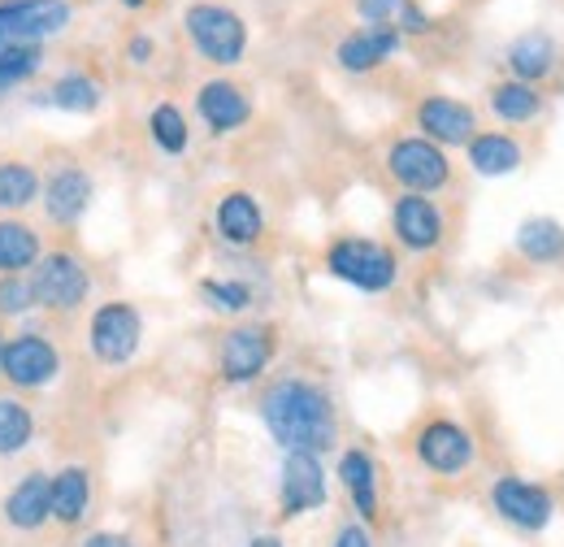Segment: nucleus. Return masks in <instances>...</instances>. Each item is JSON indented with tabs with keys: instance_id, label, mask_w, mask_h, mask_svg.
Segmentation results:
<instances>
[{
	"instance_id": "obj_41",
	"label": "nucleus",
	"mask_w": 564,
	"mask_h": 547,
	"mask_svg": "<svg viewBox=\"0 0 564 547\" xmlns=\"http://www.w3.org/2000/svg\"><path fill=\"white\" fill-rule=\"evenodd\" d=\"M4 340H9V335H4V326H0V356H4Z\"/></svg>"
},
{
	"instance_id": "obj_33",
	"label": "nucleus",
	"mask_w": 564,
	"mask_h": 547,
	"mask_svg": "<svg viewBox=\"0 0 564 547\" xmlns=\"http://www.w3.org/2000/svg\"><path fill=\"white\" fill-rule=\"evenodd\" d=\"M35 313V291L26 274H0V318H26Z\"/></svg>"
},
{
	"instance_id": "obj_3",
	"label": "nucleus",
	"mask_w": 564,
	"mask_h": 547,
	"mask_svg": "<svg viewBox=\"0 0 564 547\" xmlns=\"http://www.w3.org/2000/svg\"><path fill=\"white\" fill-rule=\"evenodd\" d=\"M326 274L356 287V291H365V296H382L400 278V257L378 239L344 235V239H335L326 248Z\"/></svg>"
},
{
	"instance_id": "obj_8",
	"label": "nucleus",
	"mask_w": 564,
	"mask_h": 547,
	"mask_svg": "<svg viewBox=\"0 0 564 547\" xmlns=\"http://www.w3.org/2000/svg\"><path fill=\"white\" fill-rule=\"evenodd\" d=\"M387 174L404 192L430 196V192H443L452 183V161H447V152L438 143H430L422 136H404L387 148Z\"/></svg>"
},
{
	"instance_id": "obj_28",
	"label": "nucleus",
	"mask_w": 564,
	"mask_h": 547,
	"mask_svg": "<svg viewBox=\"0 0 564 547\" xmlns=\"http://www.w3.org/2000/svg\"><path fill=\"white\" fill-rule=\"evenodd\" d=\"M539 109H543V96H539L534 83L503 78V83H495L491 87V114L499 118V122H508V127H525V122H534Z\"/></svg>"
},
{
	"instance_id": "obj_25",
	"label": "nucleus",
	"mask_w": 564,
	"mask_h": 547,
	"mask_svg": "<svg viewBox=\"0 0 564 547\" xmlns=\"http://www.w3.org/2000/svg\"><path fill=\"white\" fill-rule=\"evenodd\" d=\"M339 479H344V491L352 495L360 522H373L378 517V465H373V457L365 448H348L339 457Z\"/></svg>"
},
{
	"instance_id": "obj_21",
	"label": "nucleus",
	"mask_w": 564,
	"mask_h": 547,
	"mask_svg": "<svg viewBox=\"0 0 564 547\" xmlns=\"http://www.w3.org/2000/svg\"><path fill=\"white\" fill-rule=\"evenodd\" d=\"M35 100H40L44 109L87 118V114H96V109L105 105V87H100V78H96V74H87V69H66V74H57V78L35 96Z\"/></svg>"
},
{
	"instance_id": "obj_27",
	"label": "nucleus",
	"mask_w": 564,
	"mask_h": 547,
	"mask_svg": "<svg viewBox=\"0 0 564 547\" xmlns=\"http://www.w3.org/2000/svg\"><path fill=\"white\" fill-rule=\"evenodd\" d=\"M35 430H40L35 409H31V405H26L18 392L0 396V461L22 457V452L35 443Z\"/></svg>"
},
{
	"instance_id": "obj_23",
	"label": "nucleus",
	"mask_w": 564,
	"mask_h": 547,
	"mask_svg": "<svg viewBox=\"0 0 564 547\" xmlns=\"http://www.w3.org/2000/svg\"><path fill=\"white\" fill-rule=\"evenodd\" d=\"M44 257V235L26 217L0 213V274H31Z\"/></svg>"
},
{
	"instance_id": "obj_34",
	"label": "nucleus",
	"mask_w": 564,
	"mask_h": 547,
	"mask_svg": "<svg viewBox=\"0 0 564 547\" xmlns=\"http://www.w3.org/2000/svg\"><path fill=\"white\" fill-rule=\"evenodd\" d=\"M404 0H356V13L365 26H395Z\"/></svg>"
},
{
	"instance_id": "obj_35",
	"label": "nucleus",
	"mask_w": 564,
	"mask_h": 547,
	"mask_svg": "<svg viewBox=\"0 0 564 547\" xmlns=\"http://www.w3.org/2000/svg\"><path fill=\"white\" fill-rule=\"evenodd\" d=\"M434 22H430V13H425L417 0H404V9H400V18H395V31L400 35H425Z\"/></svg>"
},
{
	"instance_id": "obj_4",
	"label": "nucleus",
	"mask_w": 564,
	"mask_h": 547,
	"mask_svg": "<svg viewBox=\"0 0 564 547\" xmlns=\"http://www.w3.org/2000/svg\"><path fill=\"white\" fill-rule=\"evenodd\" d=\"M31 278V291H35V309L44 313H78L91 296V270L87 261L74 253V248H44V257L35 261Z\"/></svg>"
},
{
	"instance_id": "obj_37",
	"label": "nucleus",
	"mask_w": 564,
	"mask_h": 547,
	"mask_svg": "<svg viewBox=\"0 0 564 547\" xmlns=\"http://www.w3.org/2000/svg\"><path fill=\"white\" fill-rule=\"evenodd\" d=\"M78 547H135V539L122 530H91Z\"/></svg>"
},
{
	"instance_id": "obj_39",
	"label": "nucleus",
	"mask_w": 564,
	"mask_h": 547,
	"mask_svg": "<svg viewBox=\"0 0 564 547\" xmlns=\"http://www.w3.org/2000/svg\"><path fill=\"white\" fill-rule=\"evenodd\" d=\"M248 547H286V544H282L279 535H261V539H252Z\"/></svg>"
},
{
	"instance_id": "obj_40",
	"label": "nucleus",
	"mask_w": 564,
	"mask_h": 547,
	"mask_svg": "<svg viewBox=\"0 0 564 547\" xmlns=\"http://www.w3.org/2000/svg\"><path fill=\"white\" fill-rule=\"evenodd\" d=\"M118 4H127V9H143L148 0H118Z\"/></svg>"
},
{
	"instance_id": "obj_12",
	"label": "nucleus",
	"mask_w": 564,
	"mask_h": 547,
	"mask_svg": "<svg viewBox=\"0 0 564 547\" xmlns=\"http://www.w3.org/2000/svg\"><path fill=\"white\" fill-rule=\"evenodd\" d=\"M48 486H53V474H48V470L22 474V479L4 491V500H0V522H4L13 535H40V530L53 522Z\"/></svg>"
},
{
	"instance_id": "obj_36",
	"label": "nucleus",
	"mask_w": 564,
	"mask_h": 547,
	"mask_svg": "<svg viewBox=\"0 0 564 547\" xmlns=\"http://www.w3.org/2000/svg\"><path fill=\"white\" fill-rule=\"evenodd\" d=\"M152 57H156V40L143 35V31H135V35L127 40V62H131V66H148Z\"/></svg>"
},
{
	"instance_id": "obj_14",
	"label": "nucleus",
	"mask_w": 564,
	"mask_h": 547,
	"mask_svg": "<svg viewBox=\"0 0 564 547\" xmlns=\"http://www.w3.org/2000/svg\"><path fill=\"white\" fill-rule=\"evenodd\" d=\"M417 131H422V139L438 143L443 152L465 148L478 136V114H474V105H465L456 96H425L417 105Z\"/></svg>"
},
{
	"instance_id": "obj_5",
	"label": "nucleus",
	"mask_w": 564,
	"mask_h": 547,
	"mask_svg": "<svg viewBox=\"0 0 564 547\" xmlns=\"http://www.w3.org/2000/svg\"><path fill=\"white\" fill-rule=\"evenodd\" d=\"M66 356L57 340H48L44 331H18L4 340V356H0V378L9 383V392L26 396V392H44L62 378Z\"/></svg>"
},
{
	"instance_id": "obj_30",
	"label": "nucleus",
	"mask_w": 564,
	"mask_h": 547,
	"mask_svg": "<svg viewBox=\"0 0 564 547\" xmlns=\"http://www.w3.org/2000/svg\"><path fill=\"white\" fill-rule=\"evenodd\" d=\"M148 136H152V143H156V152H165V157H183L187 143H192L187 114H183L174 100L152 105V114H148Z\"/></svg>"
},
{
	"instance_id": "obj_18",
	"label": "nucleus",
	"mask_w": 564,
	"mask_h": 547,
	"mask_svg": "<svg viewBox=\"0 0 564 547\" xmlns=\"http://www.w3.org/2000/svg\"><path fill=\"white\" fill-rule=\"evenodd\" d=\"M213 230L230 248H252L265 235V208L252 192H226L213 208Z\"/></svg>"
},
{
	"instance_id": "obj_22",
	"label": "nucleus",
	"mask_w": 564,
	"mask_h": 547,
	"mask_svg": "<svg viewBox=\"0 0 564 547\" xmlns=\"http://www.w3.org/2000/svg\"><path fill=\"white\" fill-rule=\"evenodd\" d=\"M40 187H44V174L35 161L0 157V213L4 217H22L31 205H40Z\"/></svg>"
},
{
	"instance_id": "obj_7",
	"label": "nucleus",
	"mask_w": 564,
	"mask_h": 547,
	"mask_svg": "<svg viewBox=\"0 0 564 547\" xmlns=\"http://www.w3.org/2000/svg\"><path fill=\"white\" fill-rule=\"evenodd\" d=\"M274 347H279V335H274V326H265V322L230 326V331L221 335V343H217V374H221V383H230V387L257 383V378L270 369Z\"/></svg>"
},
{
	"instance_id": "obj_17",
	"label": "nucleus",
	"mask_w": 564,
	"mask_h": 547,
	"mask_svg": "<svg viewBox=\"0 0 564 547\" xmlns=\"http://www.w3.org/2000/svg\"><path fill=\"white\" fill-rule=\"evenodd\" d=\"M196 114H200V122L209 127L213 136H230V131L248 127L252 100H248V92H243L239 83H230V78H209V83H200V92H196Z\"/></svg>"
},
{
	"instance_id": "obj_26",
	"label": "nucleus",
	"mask_w": 564,
	"mask_h": 547,
	"mask_svg": "<svg viewBox=\"0 0 564 547\" xmlns=\"http://www.w3.org/2000/svg\"><path fill=\"white\" fill-rule=\"evenodd\" d=\"M503 57H508V69H512L517 83H539L556 66V40L547 31H525V35H517L508 44Z\"/></svg>"
},
{
	"instance_id": "obj_11",
	"label": "nucleus",
	"mask_w": 564,
	"mask_h": 547,
	"mask_svg": "<svg viewBox=\"0 0 564 547\" xmlns=\"http://www.w3.org/2000/svg\"><path fill=\"white\" fill-rule=\"evenodd\" d=\"M417 461L443 479L465 474L474 465V435L452 417H434L417 430Z\"/></svg>"
},
{
	"instance_id": "obj_32",
	"label": "nucleus",
	"mask_w": 564,
	"mask_h": 547,
	"mask_svg": "<svg viewBox=\"0 0 564 547\" xmlns=\"http://www.w3.org/2000/svg\"><path fill=\"white\" fill-rule=\"evenodd\" d=\"M200 296L209 300V309H217V313H248L257 304V291L243 278H205Z\"/></svg>"
},
{
	"instance_id": "obj_29",
	"label": "nucleus",
	"mask_w": 564,
	"mask_h": 547,
	"mask_svg": "<svg viewBox=\"0 0 564 547\" xmlns=\"http://www.w3.org/2000/svg\"><path fill=\"white\" fill-rule=\"evenodd\" d=\"M517 253H521L525 261H539V266L561 261L564 226L556 222V217H525V222L517 226Z\"/></svg>"
},
{
	"instance_id": "obj_13",
	"label": "nucleus",
	"mask_w": 564,
	"mask_h": 547,
	"mask_svg": "<svg viewBox=\"0 0 564 547\" xmlns=\"http://www.w3.org/2000/svg\"><path fill=\"white\" fill-rule=\"evenodd\" d=\"M326 504V470L313 452H286L279 474V508L282 517H304Z\"/></svg>"
},
{
	"instance_id": "obj_16",
	"label": "nucleus",
	"mask_w": 564,
	"mask_h": 547,
	"mask_svg": "<svg viewBox=\"0 0 564 547\" xmlns=\"http://www.w3.org/2000/svg\"><path fill=\"white\" fill-rule=\"evenodd\" d=\"M491 504L503 522H512L517 530H543L552 522V495L543 486L525 479H499L491 486Z\"/></svg>"
},
{
	"instance_id": "obj_31",
	"label": "nucleus",
	"mask_w": 564,
	"mask_h": 547,
	"mask_svg": "<svg viewBox=\"0 0 564 547\" xmlns=\"http://www.w3.org/2000/svg\"><path fill=\"white\" fill-rule=\"evenodd\" d=\"M44 69V44H4L0 49V92L26 87Z\"/></svg>"
},
{
	"instance_id": "obj_2",
	"label": "nucleus",
	"mask_w": 564,
	"mask_h": 547,
	"mask_svg": "<svg viewBox=\"0 0 564 547\" xmlns=\"http://www.w3.org/2000/svg\"><path fill=\"white\" fill-rule=\"evenodd\" d=\"M183 31H187L192 49L217 69L239 66L248 57V22L226 4H213V0L187 4L183 9Z\"/></svg>"
},
{
	"instance_id": "obj_24",
	"label": "nucleus",
	"mask_w": 564,
	"mask_h": 547,
	"mask_svg": "<svg viewBox=\"0 0 564 547\" xmlns=\"http://www.w3.org/2000/svg\"><path fill=\"white\" fill-rule=\"evenodd\" d=\"M465 152H469L474 174H482V179H503V174L521 170V161H525L521 143L512 136H503V131H478L465 143Z\"/></svg>"
},
{
	"instance_id": "obj_6",
	"label": "nucleus",
	"mask_w": 564,
	"mask_h": 547,
	"mask_svg": "<svg viewBox=\"0 0 564 547\" xmlns=\"http://www.w3.org/2000/svg\"><path fill=\"white\" fill-rule=\"evenodd\" d=\"M143 343V318L131 300H105L87 318V347L100 365H131Z\"/></svg>"
},
{
	"instance_id": "obj_1",
	"label": "nucleus",
	"mask_w": 564,
	"mask_h": 547,
	"mask_svg": "<svg viewBox=\"0 0 564 547\" xmlns=\"http://www.w3.org/2000/svg\"><path fill=\"white\" fill-rule=\"evenodd\" d=\"M261 421L282 452H330L339 439V417L326 387L308 378H279L261 396Z\"/></svg>"
},
{
	"instance_id": "obj_19",
	"label": "nucleus",
	"mask_w": 564,
	"mask_h": 547,
	"mask_svg": "<svg viewBox=\"0 0 564 547\" xmlns=\"http://www.w3.org/2000/svg\"><path fill=\"white\" fill-rule=\"evenodd\" d=\"M400 49H404V35L395 26H356L352 35L339 40L335 62L348 69V74H369V69H378L382 62H391Z\"/></svg>"
},
{
	"instance_id": "obj_20",
	"label": "nucleus",
	"mask_w": 564,
	"mask_h": 547,
	"mask_svg": "<svg viewBox=\"0 0 564 547\" xmlns=\"http://www.w3.org/2000/svg\"><path fill=\"white\" fill-rule=\"evenodd\" d=\"M91 500H96V486H91V470L87 465H62L53 474V486H48V504H53V522L57 526H83L87 513H91Z\"/></svg>"
},
{
	"instance_id": "obj_15",
	"label": "nucleus",
	"mask_w": 564,
	"mask_h": 547,
	"mask_svg": "<svg viewBox=\"0 0 564 547\" xmlns=\"http://www.w3.org/2000/svg\"><path fill=\"white\" fill-rule=\"evenodd\" d=\"M391 230L409 253H434L443 244V213L430 196L400 192L391 205Z\"/></svg>"
},
{
	"instance_id": "obj_9",
	"label": "nucleus",
	"mask_w": 564,
	"mask_h": 547,
	"mask_svg": "<svg viewBox=\"0 0 564 547\" xmlns=\"http://www.w3.org/2000/svg\"><path fill=\"white\" fill-rule=\"evenodd\" d=\"M70 22V0H0V49L4 44H48Z\"/></svg>"
},
{
	"instance_id": "obj_10",
	"label": "nucleus",
	"mask_w": 564,
	"mask_h": 547,
	"mask_svg": "<svg viewBox=\"0 0 564 547\" xmlns=\"http://www.w3.org/2000/svg\"><path fill=\"white\" fill-rule=\"evenodd\" d=\"M91 201H96V179H91L83 165L66 161V165H57V170L44 174L40 208H44V217H48L53 226H62V230L78 226V222L87 217Z\"/></svg>"
},
{
	"instance_id": "obj_38",
	"label": "nucleus",
	"mask_w": 564,
	"mask_h": 547,
	"mask_svg": "<svg viewBox=\"0 0 564 547\" xmlns=\"http://www.w3.org/2000/svg\"><path fill=\"white\" fill-rule=\"evenodd\" d=\"M330 547H373V539H369V530H365V526H344Z\"/></svg>"
}]
</instances>
